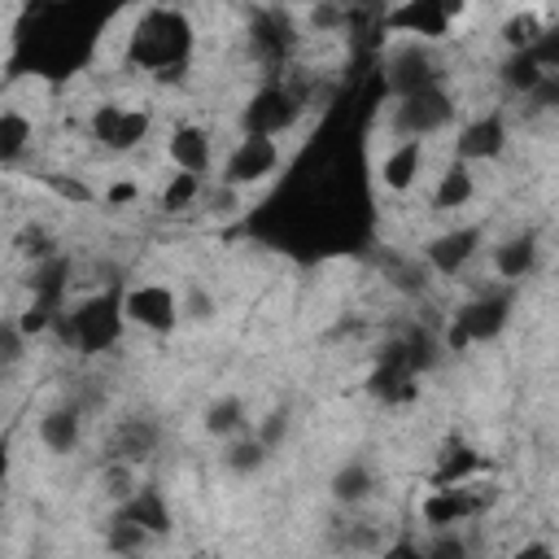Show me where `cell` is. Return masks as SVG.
Segmentation results:
<instances>
[{
	"label": "cell",
	"instance_id": "40",
	"mask_svg": "<svg viewBox=\"0 0 559 559\" xmlns=\"http://www.w3.org/2000/svg\"><path fill=\"white\" fill-rule=\"evenodd\" d=\"M9 472H13V445H9V437H0V489H4Z\"/></svg>",
	"mask_w": 559,
	"mask_h": 559
},
{
	"label": "cell",
	"instance_id": "32",
	"mask_svg": "<svg viewBox=\"0 0 559 559\" xmlns=\"http://www.w3.org/2000/svg\"><path fill=\"white\" fill-rule=\"evenodd\" d=\"M22 358H26V336H22L17 319H0V376L22 367Z\"/></svg>",
	"mask_w": 559,
	"mask_h": 559
},
{
	"label": "cell",
	"instance_id": "42",
	"mask_svg": "<svg viewBox=\"0 0 559 559\" xmlns=\"http://www.w3.org/2000/svg\"><path fill=\"white\" fill-rule=\"evenodd\" d=\"M31 559H39V555H31Z\"/></svg>",
	"mask_w": 559,
	"mask_h": 559
},
{
	"label": "cell",
	"instance_id": "19",
	"mask_svg": "<svg viewBox=\"0 0 559 559\" xmlns=\"http://www.w3.org/2000/svg\"><path fill=\"white\" fill-rule=\"evenodd\" d=\"M83 441V415L79 406H52L39 415V445L52 454H74Z\"/></svg>",
	"mask_w": 559,
	"mask_h": 559
},
{
	"label": "cell",
	"instance_id": "12",
	"mask_svg": "<svg viewBox=\"0 0 559 559\" xmlns=\"http://www.w3.org/2000/svg\"><path fill=\"white\" fill-rule=\"evenodd\" d=\"M507 140H511L507 118H502V114H480V118H472V122L459 127L454 157H459L463 166H472V162H498V157L507 153Z\"/></svg>",
	"mask_w": 559,
	"mask_h": 559
},
{
	"label": "cell",
	"instance_id": "16",
	"mask_svg": "<svg viewBox=\"0 0 559 559\" xmlns=\"http://www.w3.org/2000/svg\"><path fill=\"white\" fill-rule=\"evenodd\" d=\"M537 258H542V245H537V236H528V231L507 236V240L493 245V253H489L493 275H498L502 284H520V280H528V275L537 271Z\"/></svg>",
	"mask_w": 559,
	"mask_h": 559
},
{
	"label": "cell",
	"instance_id": "26",
	"mask_svg": "<svg viewBox=\"0 0 559 559\" xmlns=\"http://www.w3.org/2000/svg\"><path fill=\"white\" fill-rule=\"evenodd\" d=\"M35 140V127L22 109H0V162H17Z\"/></svg>",
	"mask_w": 559,
	"mask_h": 559
},
{
	"label": "cell",
	"instance_id": "37",
	"mask_svg": "<svg viewBox=\"0 0 559 559\" xmlns=\"http://www.w3.org/2000/svg\"><path fill=\"white\" fill-rule=\"evenodd\" d=\"M507 559H555V546H550V542H542V537H528V542H520Z\"/></svg>",
	"mask_w": 559,
	"mask_h": 559
},
{
	"label": "cell",
	"instance_id": "4",
	"mask_svg": "<svg viewBox=\"0 0 559 559\" xmlns=\"http://www.w3.org/2000/svg\"><path fill=\"white\" fill-rule=\"evenodd\" d=\"M301 109H306L301 92H293V87H284V83H266V87H258V92L249 96V105L240 109V127H245V135L280 140L284 131L297 127Z\"/></svg>",
	"mask_w": 559,
	"mask_h": 559
},
{
	"label": "cell",
	"instance_id": "3",
	"mask_svg": "<svg viewBox=\"0 0 559 559\" xmlns=\"http://www.w3.org/2000/svg\"><path fill=\"white\" fill-rule=\"evenodd\" d=\"M467 13V4H450V0H406L397 9L384 13V31H397L402 39L415 44H437L454 31V22Z\"/></svg>",
	"mask_w": 559,
	"mask_h": 559
},
{
	"label": "cell",
	"instance_id": "30",
	"mask_svg": "<svg viewBox=\"0 0 559 559\" xmlns=\"http://www.w3.org/2000/svg\"><path fill=\"white\" fill-rule=\"evenodd\" d=\"M201 192H205V183L197 179V175H170V183L162 188V210H188L192 201H201Z\"/></svg>",
	"mask_w": 559,
	"mask_h": 559
},
{
	"label": "cell",
	"instance_id": "14",
	"mask_svg": "<svg viewBox=\"0 0 559 559\" xmlns=\"http://www.w3.org/2000/svg\"><path fill=\"white\" fill-rule=\"evenodd\" d=\"M157 445H162V424L148 419V415H127V419L114 424V432H109V454H105V459H122V463L140 467Z\"/></svg>",
	"mask_w": 559,
	"mask_h": 559
},
{
	"label": "cell",
	"instance_id": "33",
	"mask_svg": "<svg viewBox=\"0 0 559 559\" xmlns=\"http://www.w3.org/2000/svg\"><path fill=\"white\" fill-rule=\"evenodd\" d=\"M179 319H192V323H205V319H214V297H210V288H201V284H188V288L179 293Z\"/></svg>",
	"mask_w": 559,
	"mask_h": 559
},
{
	"label": "cell",
	"instance_id": "18",
	"mask_svg": "<svg viewBox=\"0 0 559 559\" xmlns=\"http://www.w3.org/2000/svg\"><path fill=\"white\" fill-rule=\"evenodd\" d=\"M419 170H424V144L419 140H397L384 157H380V183L389 192H406L419 183Z\"/></svg>",
	"mask_w": 559,
	"mask_h": 559
},
{
	"label": "cell",
	"instance_id": "27",
	"mask_svg": "<svg viewBox=\"0 0 559 559\" xmlns=\"http://www.w3.org/2000/svg\"><path fill=\"white\" fill-rule=\"evenodd\" d=\"M140 485H144V480H140V467H131V463H122V459H105V467H100V493H105L114 507H122Z\"/></svg>",
	"mask_w": 559,
	"mask_h": 559
},
{
	"label": "cell",
	"instance_id": "10",
	"mask_svg": "<svg viewBox=\"0 0 559 559\" xmlns=\"http://www.w3.org/2000/svg\"><path fill=\"white\" fill-rule=\"evenodd\" d=\"M384 79L393 87V96H411V92H424V87H437L441 83V66H437V52L428 44H415V39H397L384 57Z\"/></svg>",
	"mask_w": 559,
	"mask_h": 559
},
{
	"label": "cell",
	"instance_id": "11",
	"mask_svg": "<svg viewBox=\"0 0 559 559\" xmlns=\"http://www.w3.org/2000/svg\"><path fill=\"white\" fill-rule=\"evenodd\" d=\"M480 507H485V493H476L472 480H467V485H450V489H428L419 498V520L432 533L437 528H459L463 520L480 515Z\"/></svg>",
	"mask_w": 559,
	"mask_h": 559
},
{
	"label": "cell",
	"instance_id": "41",
	"mask_svg": "<svg viewBox=\"0 0 559 559\" xmlns=\"http://www.w3.org/2000/svg\"><path fill=\"white\" fill-rule=\"evenodd\" d=\"M0 520H4V498H0Z\"/></svg>",
	"mask_w": 559,
	"mask_h": 559
},
{
	"label": "cell",
	"instance_id": "22",
	"mask_svg": "<svg viewBox=\"0 0 559 559\" xmlns=\"http://www.w3.org/2000/svg\"><path fill=\"white\" fill-rule=\"evenodd\" d=\"M502 83H507L515 96H537V92L550 83V70L533 57V48H528V52H507V61H502Z\"/></svg>",
	"mask_w": 559,
	"mask_h": 559
},
{
	"label": "cell",
	"instance_id": "1",
	"mask_svg": "<svg viewBox=\"0 0 559 559\" xmlns=\"http://www.w3.org/2000/svg\"><path fill=\"white\" fill-rule=\"evenodd\" d=\"M192 39L197 35L183 9L148 4L135 13V26L127 31V61L157 79H175L192 57Z\"/></svg>",
	"mask_w": 559,
	"mask_h": 559
},
{
	"label": "cell",
	"instance_id": "20",
	"mask_svg": "<svg viewBox=\"0 0 559 559\" xmlns=\"http://www.w3.org/2000/svg\"><path fill=\"white\" fill-rule=\"evenodd\" d=\"M328 489H332V502H341V507H362V502L376 493V472H371L367 459H345V463L332 472Z\"/></svg>",
	"mask_w": 559,
	"mask_h": 559
},
{
	"label": "cell",
	"instance_id": "2",
	"mask_svg": "<svg viewBox=\"0 0 559 559\" xmlns=\"http://www.w3.org/2000/svg\"><path fill=\"white\" fill-rule=\"evenodd\" d=\"M57 319H61V336H66L74 349L100 354V349H109V345L118 341V332H122V301H118V293H100V297H87V301H79L70 314H57Z\"/></svg>",
	"mask_w": 559,
	"mask_h": 559
},
{
	"label": "cell",
	"instance_id": "39",
	"mask_svg": "<svg viewBox=\"0 0 559 559\" xmlns=\"http://www.w3.org/2000/svg\"><path fill=\"white\" fill-rule=\"evenodd\" d=\"M135 197H140L135 183H114V188H105V201H109V205H127V201H135Z\"/></svg>",
	"mask_w": 559,
	"mask_h": 559
},
{
	"label": "cell",
	"instance_id": "17",
	"mask_svg": "<svg viewBox=\"0 0 559 559\" xmlns=\"http://www.w3.org/2000/svg\"><path fill=\"white\" fill-rule=\"evenodd\" d=\"M114 515L140 524L148 537H166L170 533V507H166L162 489H153V485H140L122 507H114Z\"/></svg>",
	"mask_w": 559,
	"mask_h": 559
},
{
	"label": "cell",
	"instance_id": "29",
	"mask_svg": "<svg viewBox=\"0 0 559 559\" xmlns=\"http://www.w3.org/2000/svg\"><path fill=\"white\" fill-rule=\"evenodd\" d=\"M419 555H424V559H472L467 537H463L459 528H437V533L419 546Z\"/></svg>",
	"mask_w": 559,
	"mask_h": 559
},
{
	"label": "cell",
	"instance_id": "6",
	"mask_svg": "<svg viewBox=\"0 0 559 559\" xmlns=\"http://www.w3.org/2000/svg\"><path fill=\"white\" fill-rule=\"evenodd\" d=\"M511 319V297L507 293H480L467 306H459L454 323L445 328V345L450 349H467V345H485L493 341Z\"/></svg>",
	"mask_w": 559,
	"mask_h": 559
},
{
	"label": "cell",
	"instance_id": "28",
	"mask_svg": "<svg viewBox=\"0 0 559 559\" xmlns=\"http://www.w3.org/2000/svg\"><path fill=\"white\" fill-rule=\"evenodd\" d=\"M148 542H153V537H148L140 524L122 520V515H114V520L105 524V546H109L114 559H140V550H144Z\"/></svg>",
	"mask_w": 559,
	"mask_h": 559
},
{
	"label": "cell",
	"instance_id": "15",
	"mask_svg": "<svg viewBox=\"0 0 559 559\" xmlns=\"http://www.w3.org/2000/svg\"><path fill=\"white\" fill-rule=\"evenodd\" d=\"M166 157L175 162L179 175H205L210 162H214V135L197 122H179L170 135H166Z\"/></svg>",
	"mask_w": 559,
	"mask_h": 559
},
{
	"label": "cell",
	"instance_id": "7",
	"mask_svg": "<svg viewBox=\"0 0 559 559\" xmlns=\"http://www.w3.org/2000/svg\"><path fill=\"white\" fill-rule=\"evenodd\" d=\"M454 118V105H450V92L437 83V87H424V92H411L393 105V131L402 140H428L437 131H445Z\"/></svg>",
	"mask_w": 559,
	"mask_h": 559
},
{
	"label": "cell",
	"instance_id": "23",
	"mask_svg": "<svg viewBox=\"0 0 559 559\" xmlns=\"http://www.w3.org/2000/svg\"><path fill=\"white\" fill-rule=\"evenodd\" d=\"M201 428H205L210 437H218V441L240 437V432H245V402H240L236 393L214 397V402L201 411Z\"/></svg>",
	"mask_w": 559,
	"mask_h": 559
},
{
	"label": "cell",
	"instance_id": "25",
	"mask_svg": "<svg viewBox=\"0 0 559 559\" xmlns=\"http://www.w3.org/2000/svg\"><path fill=\"white\" fill-rule=\"evenodd\" d=\"M485 463H480V454L476 450H467V445H450L445 454H441V463H437V476H432V489H450V485H467L476 472H480Z\"/></svg>",
	"mask_w": 559,
	"mask_h": 559
},
{
	"label": "cell",
	"instance_id": "34",
	"mask_svg": "<svg viewBox=\"0 0 559 559\" xmlns=\"http://www.w3.org/2000/svg\"><path fill=\"white\" fill-rule=\"evenodd\" d=\"M253 437H258L266 450L284 445V437H288V411H271V415H262V424H258Z\"/></svg>",
	"mask_w": 559,
	"mask_h": 559
},
{
	"label": "cell",
	"instance_id": "35",
	"mask_svg": "<svg viewBox=\"0 0 559 559\" xmlns=\"http://www.w3.org/2000/svg\"><path fill=\"white\" fill-rule=\"evenodd\" d=\"M201 201L210 205V214H218V218H227V214H236L240 210V192L236 188H227V183H214L210 192H201Z\"/></svg>",
	"mask_w": 559,
	"mask_h": 559
},
{
	"label": "cell",
	"instance_id": "38",
	"mask_svg": "<svg viewBox=\"0 0 559 559\" xmlns=\"http://www.w3.org/2000/svg\"><path fill=\"white\" fill-rule=\"evenodd\" d=\"M380 559H424V555H419V546H415V542L397 537L393 546H384V550H380Z\"/></svg>",
	"mask_w": 559,
	"mask_h": 559
},
{
	"label": "cell",
	"instance_id": "31",
	"mask_svg": "<svg viewBox=\"0 0 559 559\" xmlns=\"http://www.w3.org/2000/svg\"><path fill=\"white\" fill-rule=\"evenodd\" d=\"M17 253H22V258H31L35 266H44V262H52V258H57V240H52V231H48V227H26V231L17 236Z\"/></svg>",
	"mask_w": 559,
	"mask_h": 559
},
{
	"label": "cell",
	"instance_id": "21",
	"mask_svg": "<svg viewBox=\"0 0 559 559\" xmlns=\"http://www.w3.org/2000/svg\"><path fill=\"white\" fill-rule=\"evenodd\" d=\"M472 197H476V175H472V166L454 162V166L441 170V179L432 188V210L437 214H450V210H463Z\"/></svg>",
	"mask_w": 559,
	"mask_h": 559
},
{
	"label": "cell",
	"instance_id": "36",
	"mask_svg": "<svg viewBox=\"0 0 559 559\" xmlns=\"http://www.w3.org/2000/svg\"><path fill=\"white\" fill-rule=\"evenodd\" d=\"M306 17H310V26H314L319 35H328V31H336V26L349 22V9H341V4H314Z\"/></svg>",
	"mask_w": 559,
	"mask_h": 559
},
{
	"label": "cell",
	"instance_id": "13",
	"mask_svg": "<svg viewBox=\"0 0 559 559\" xmlns=\"http://www.w3.org/2000/svg\"><path fill=\"white\" fill-rule=\"evenodd\" d=\"M480 227H450V231H441V236H432L428 245H424V262L437 271V275H445V280H454V275H463L467 271V262L480 253Z\"/></svg>",
	"mask_w": 559,
	"mask_h": 559
},
{
	"label": "cell",
	"instance_id": "24",
	"mask_svg": "<svg viewBox=\"0 0 559 559\" xmlns=\"http://www.w3.org/2000/svg\"><path fill=\"white\" fill-rule=\"evenodd\" d=\"M266 463H271V450H266L253 432H240V437L223 441V467H227L231 476H258Z\"/></svg>",
	"mask_w": 559,
	"mask_h": 559
},
{
	"label": "cell",
	"instance_id": "9",
	"mask_svg": "<svg viewBox=\"0 0 559 559\" xmlns=\"http://www.w3.org/2000/svg\"><path fill=\"white\" fill-rule=\"evenodd\" d=\"M275 166H280V140H266V135H240V140L227 148L223 166H218V183L245 192L249 183L271 179Z\"/></svg>",
	"mask_w": 559,
	"mask_h": 559
},
{
	"label": "cell",
	"instance_id": "8",
	"mask_svg": "<svg viewBox=\"0 0 559 559\" xmlns=\"http://www.w3.org/2000/svg\"><path fill=\"white\" fill-rule=\"evenodd\" d=\"M87 131H92V140H100L105 148H114V153H131V148H140V144L148 140L153 118H148V109H140V105L105 100V105L92 109Z\"/></svg>",
	"mask_w": 559,
	"mask_h": 559
},
{
	"label": "cell",
	"instance_id": "5",
	"mask_svg": "<svg viewBox=\"0 0 559 559\" xmlns=\"http://www.w3.org/2000/svg\"><path fill=\"white\" fill-rule=\"evenodd\" d=\"M122 301V323H135L153 336H166L179 328V293L162 280H140L127 293H118Z\"/></svg>",
	"mask_w": 559,
	"mask_h": 559
}]
</instances>
